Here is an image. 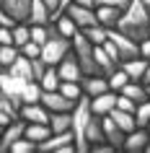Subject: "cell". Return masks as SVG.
I'll use <instances>...</instances> for the list:
<instances>
[{"mask_svg":"<svg viewBox=\"0 0 150 153\" xmlns=\"http://www.w3.org/2000/svg\"><path fill=\"white\" fill-rule=\"evenodd\" d=\"M117 29L134 42H142L145 36H150V10H148V5L142 0H129L127 8L122 10L119 21H117Z\"/></svg>","mask_w":150,"mask_h":153,"instance_id":"obj_1","label":"cell"},{"mask_svg":"<svg viewBox=\"0 0 150 153\" xmlns=\"http://www.w3.org/2000/svg\"><path fill=\"white\" fill-rule=\"evenodd\" d=\"M91 96H83L78 99V104L72 109V135H75V153H88V140H86V125L91 120Z\"/></svg>","mask_w":150,"mask_h":153,"instance_id":"obj_2","label":"cell"},{"mask_svg":"<svg viewBox=\"0 0 150 153\" xmlns=\"http://www.w3.org/2000/svg\"><path fill=\"white\" fill-rule=\"evenodd\" d=\"M70 42H72V52H75V57H78L80 68H83V75L98 73V65H96V57H93V42L88 39L80 29L70 36Z\"/></svg>","mask_w":150,"mask_h":153,"instance_id":"obj_3","label":"cell"},{"mask_svg":"<svg viewBox=\"0 0 150 153\" xmlns=\"http://www.w3.org/2000/svg\"><path fill=\"white\" fill-rule=\"evenodd\" d=\"M65 13L75 21V26H78L80 31H83V29H91V26L98 24V18H96V8H88V5H80V3H70Z\"/></svg>","mask_w":150,"mask_h":153,"instance_id":"obj_4","label":"cell"},{"mask_svg":"<svg viewBox=\"0 0 150 153\" xmlns=\"http://www.w3.org/2000/svg\"><path fill=\"white\" fill-rule=\"evenodd\" d=\"M41 104L47 106L49 112H72L75 109V99H67L62 91H41Z\"/></svg>","mask_w":150,"mask_h":153,"instance_id":"obj_5","label":"cell"},{"mask_svg":"<svg viewBox=\"0 0 150 153\" xmlns=\"http://www.w3.org/2000/svg\"><path fill=\"white\" fill-rule=\"evenodd\" d=\"M55 68H57V73H60L62 81H83V68H80V62H78V57H75L72 49L55 65Z\"/></svg>","mask_w":150,"mask_h":153,"instance_id":"obj_6","label":"cell"},{"mask_svg":"<svg viewBox=\"0 0 150 153\" xmlns=\"http://www.w3.org/2000/svg\"><path fill=\"white\" fill-rule=\"evenodd\" d=\"M24 130H26V120L16 117L13 122H8L3 127V135H0V153H8V148L16 143L18 137H24Z\"/></svg>","mask_w":150,"mask_h":153,"instance_id":"obj_7","label":"cell"},{"mask_svg":"<svg viewBox=\"0 0 150 153\" xmlns=\"http://www.w3.org/2000/svg\"><path fill=\"white\" fill-rule=\"evenodd\" d=\"M3 10H5L16 24H29L31 0H3Z\"/></svg>","mask_w":150,"mask_h":153,"instance_id":"obj_8","label":"cell"},{"mask_svg":"<svg viewBox=\"0 0 150 153\" xmlns=\"http://www.w3.org/2000/svg\"><path fill=\"white\" fill-rule=\"evenodd\" d=\"M18 117L26 122H44L49 125V109L41 101H34V104H21L18 106Z\"/></svg>","mask_w":150,"mask_h":153,"instance_id":"obj_9","label":"cell"},{"mask_svg":"<svg viewBox=\"0 0 150 153\" xmlns=\"http://www.w3.org/2000/svg\"><path fill=\"white\" fill-rule=\"evenodd\" d=\"M148 143H150L148 127H134L132 132H127V135H124V143H122V148H124V151H129V153H142Z\"/></svg>","mask_w":150,"mask_h":153,"instance_id":"obj_10","label":"cell"},{"mask_svg":"<svg viewBox=\"0 0 150 153\" xmlns=\"http://www.w3.org/2000/svg\"><path fill=\"white\" fill-rule=\"evenodd\" d=\"M67 143H75L72 130H65V132H52L47 140H41V143L36 145V151H41V153H55V151H60V148H62V145H67Z\"/></svg>","mask_w":150,"mask_h":153,"instance_id":"obj_11","label":"cell"},{"mask_svg":"<svg viewBox=\"0 0 150 153\" xmlns=\"http://www.w3.org/2000/svg\"><path fill=\"white\" fill-rule=\"evenodd\" d=\"M80 86H83V94H86V96H91V99L98 96V94H103V91H111V88H109V78H106V75H101V73L83 75Z\"/></svg>","mask_w":150,"mask_h":153,"instance_id":"obj_12","label":"cell"},{"mask_svg":"<svg viewBox=\"0 0 150 153\" xmlns=\"http://www.w3.org/2000/svg\"><path fill=\"white\" fill-rule=\"evenodd\" d=\"M150 60H145V57H129V60H122L119 62V68L129 75V81H142V75H145V70H148Z\"/></svg>","mask_w":150,"mask_h":153,"instance_id":"obj_13","label":"cell"},{"mask_svg":"<svg viewBox=\"0 0 150 153\" xmlns=\"http://www.w3.org/2000/svg\"><path fill=\"white\" fill-rule=\"evenodd\" d=\"M117 106V91H103V94H98V96L91 99V112L93 114H109L111 109Z\"/></svg>","mask_w":150,"mask_h":153,"instance_id":"obj_14","label":"cell"},{"mask_svg":"<svg viewBox=\"0 0 150 153\" xmlns=\"http://www.w3.org/2000/svg\"><path fill=\"white\" fill-rule=\"evenodd\" d=\"M124 130L119 127L117 122L111 120L109 114H103V137H106V143H111L114 148H122V143H124Z\"/></svg>","mask_w":150,"mask_h":153,"instance_id":"obj_15","label":"cell"},{"mask_svg":"<svg viewBox=\"0 0 150 153\" xmlns=\"http://www.w3.org/2000/svg\"><path fill=\"white\" fill-rule=\"evenodd\" d=\"M86 140H88V145L106 140V137H103V117L101 114H91V120H88V125H86Z\"/></svg>","mask_w":150,"mask_h":153,"instance_id":"obj_16","label":"cell"},{"mask_svg":"<svg viewBox=\"0 0 150 153\" xmlns=\"http://www.w3.org/2000/svg\"><path fill=\"white\" fill-rule=\"evenodd\" d=\"M49 135H52V127H49V125H44V122H26L24 137H29V140H34L36 145H39L41 140H47Z\"/></svg>","mask_w":150,"mask_h":153,"instance_id":"obj_17","label":"cell"},{"mask_svg":"<svg viewBox=\"0 0 150 153\" xmlns=\"http://www.w3.org/2000/svg\"><path fill=\"white\" fill-rule=\"evenodd\" d=\"M96 8V18H98V24L101 26H117L119 16H122V8H114V5H93Z\"/></svg>","mask_w":150,"mask_h":153,"instance_id":"obj_18","label":"cell"},{"mask_svg":"<svg viewBox=\"0 0 150 153\" xmlns=\"http://www.w3.org/2000/svg\"><path fill=\"white\" fill-rule=\"evenodd\" d=\"M93 57H96V65H98V73H101V75H111V73L119 68V65L106 55V49H103L101 44H93Z\"/></svg>","mask_w":150,"mask_h":153,"instance_id":"obj_19","label":"cell"},{"mask_svg":"<svg viewBox=\"0 0 150 153\" xmlns=\"http://www.w3.org/2000/svg\"><path fill=\"white\" fill-rule=\"evenodd\" d=\"M49 127L52 132L72 130V112H49Z\"/></svg>","mask_w":150,"mask_h":153,"instance_id":"obj_20","label":"cell"},{"mask_svg":"<svg viewBox=\"0 0 150 153\" xmlns=\"http://www.w3.org/2000/svg\"><path fill=\"white\" fill-rule=\"evenodd\" d=\"M109 117L117 122L124 132H132V130L137 127V122H134V112H124V109H117V106H114V109L109 112Z\"/></svg>","mask_w":150,"mask_h":153,"instance_id":"obj_21","label":"cell"},{"mask_svg":"<svg viewBox=\"0 0 150 153\" xmlns=\"http://www.w3.org/2000/svg\"><path fill=\"white\" fill-rule=\"evenodd\" d=\"M119 94H124V96L132 99L134 104H140V101H145V99H148V86H145L142 81H129L124 88L119 91Z\"/></svg>","mask_w":150,"mask_h":153,"instance_id":"obj_22","label":"cell"},{"mask_svg":"<svg viewBox=\"0 0 150 153\" xmlns=\"http://www.w3.org/2000/svg\"><path fill=\"white\" fill-rule=\"evenodd\" d=\"M13 75H21V78H26V81H34V70H31V60L26 55H18L16 60H13V65L8 68Z\"/></svg>","mask_w":150,"mask_h":153,"instance_id":"obj_23","label":"cell"},{"mask_svg":"<svg viewBox=\"0 0 150 153\" xmlns=\"http://www.w3.org/2000/svg\"><path fill=\"white\" fill-rule=\"evenodd\" d=\"M41 88L44 91H57L60 88V83H62V78H60V73H57L55 65H47V70H44V75L39 78Z\"/></svg>","mask_w":150,"mask_h":153,"instance_id":"obj_24","label":"cell"},{"mask_svg":"<svg viewBox=\"0 0 150 153\" xmlns=\"http://www.w3.org/2000/svg\"><path fill=\"white\" fill-rule=\"evenodd\" d=\"M41 83L39 81H29L24 86V94H21V104H34V101H41Z\"/></svg>","mask_w":150,"mask_h":153,"instance_id":"obj_25","label":"cell"},{"mask_svg":"<svg viewBox=\"0 0 150 153\" xmlns=\"http://www.w3.org/2000/svg\"><path fill=\"white\" fill-rule=\"evenodd\" d=\"M55 26H57V31L62 34V36H67V39H70L72 34L78 31V26H75V21H72V18L67 16V13H60V16L55 18Z\"/></svg>","mask_w":150,"mask_h":153,"instance_id":"obj_26","label":"cell"},{"mask_svg":"<svg viewBox=\"0 0 150 153\" xmlns=\"http://www.w3.org/2000/svg\"><path fill=\"white\" fill-rule=\"evenodd\" d=\"M18 55H21V49L16 44H0V68H10Z\"/></svg>","mask_w":150,"mask_h":153,"instance_id":"obj_27","label":"cell"},{"mask_svg":"<svg viewBox=\"0 0 150 153\" xmlns=\"http://www.w3.org/2000/svg\"><path fill=\"white\" fill-rule=\"evenodd\" d=\"M134 122H137V127H148V122H150V96L134 106Z\"/></svg>","mask_w":150,"mask_h":153,"instance_id":"obj_28","label":"cell"},{"mask_svg":"<svg viewBox=\"0 0 150 153\" xmlns=\"http://www.w3.org/2000/svg\"><path fill=\"white\" fill-rule=\"evenodd\" d=\"M83 34H86L93 44H103V42L109 39V29H106V26H101V24L91 26V29H83Z\"/></svg>","mask_w":150,"mask_h":153,"instance_id":"obj_29","label":"cell"},{"mask_svg":"<svg viewBox=\"0 0 150 153\" xmlns=\"http://www.w3.org/2000/svg\"><path fill=\"white\" fill-rule=\"evenodd\" d=\"M29 39H31V26L29 24H16L13 26V44H16L18 49L24 47Z\"/></svg>","mask_w":150,"mask_h":153,"instance_id":"obj_30","label":"cell"},{"mask_svg":"<svg viewBox=\"0 0 150 153\" xmlns=\"http://www.w3.org/2000/svg\"><path fill=\"white\" fill-rule=\"evenodd\" d=\"M106 78H109V88H111V91H117V94L124 88L127 83H129V75H127L122 68H117V70L111 73V75H106Z\"/></svg>","mask_w":150,"mask_h":153,"instance_id":"obj_31","label":"cell"},{"mask_svg":"<svg viewBox=\"0 0 150 153\" xmlns=\"http://www.w3.org/2000/svg\"><path fill=\"white\" fill-rule=\"evenodd\" d=\"M60 91H62L67 99H75V101L83 96V86H80V81H62V83H60Z\"/></svg>","mask_w":150,"mask_h":153,"instance_id":"obj_32","label":"cell"},{"mask_svg":"<svg viewBox=\"0 0 150 153\" xmlns=\"http://www.w3.org/2000/svg\"><path fill=\"white\" fill-rule=\"evenodd\" d=\"M34 151H36V143L29 140V137H18L16 143L8 148V153H34Z\"/></svg>","mask_w":150,"mask_h":153,"instance_id":"obj_33","label":"cell"},{"mask_svg":"<svg viewBox=\"0 0 150 153\" xmlns=\"http://www.w3.org/2000/svg\"><path fill=\"white\" fill-rule=\"evenodd\" d=\"M21 55H26V57H39V55H41V44H36L34 39H29L24 47H21Z\"/></svg>","mask_w":150,"mask_h":153,"instance_id":"obj_34","label":"cell"},{"mask_svg":"<svg viewBox=\"0 0 150 153\" xmlns=\"http://www.w3.org/2000/svg\"><path fill=\"white\" fill-rule=\"evenodd\" d=\"M101 47L103 49H106V55H109L111 57V60H114V62H122V55H119V49H117V44H114V42H111V39H106V42H103V44H101Z\"/></svg>","mask_w":150,"mask_h":153,"instance_id":"obj_35","label":"cell"},{"mask_svg":"<svg viewBox=\"0 0 150 153\" xmlns=\"http://www.w3.org/2000/svg\"><path fill=\"white\" fill-rule=\"evenodd\" d=\"M134 101L129 96H124V94H117V109H124V112H134Z\"/></svg>","mask_w":150,"mask_h":153,"instance_id":"obj_36","label":"cell"},{"mask_svg":"<svg viewBox=\"0 0 150 153\" xmlns=\"http://www.w3.org/2000/svg\"><path fill=\"white\" fill-rule=\"evenodd\" d=\"M0 44H13V29L10 26H0Z\"/></svg>","mask_w":150,"mask_h":153,"instance_id":"obj_37","label":"cell"},{"mask_svg":"<svg viewBox=\"0 0 150 153\" xmlns=\"http://www.w3.org/2000/svg\"><path fill=\"white\" fill-rule=\"evenodd\" d=\"M140 57L150 60V36H145V39L140 42Z\"/></svg>","mask_w":150,"mask_h":153,"instance_id":"obj_38","label":"cell"},{"mask_svg":"<svg viewBox=\"0 0 150 153\" xmlns=\"http://www.w3.org/2000/svg\"><path fill=\"white\" fill-rule=\"evenodd\" d=\"M13 120H16L13 114H8V112H3V109H0V127H5V125H8V122H13Z\"/></svg>","mask_w":150,"mask_h":153,"instance_id":"obj_39","label":"cell"},{"mask_svg":"<svg viewBox=\"0 0 150 153\" xmlns=\"http://www.w3.org/2000/svg\"><path fill=\"white\" fill-rule=\"evenodd\" d=\"M44 3H47V8L52 10V18L57 16V8H60V0H44Z\"/></svg>","mask_w":150,"mask_h":153,"instance_id":"obj_40","label":"cell"},{"mask_svg":"<svg viewBox=\"0 0 150 153\" xmlns=\"http://www.w3.org/2000/svg\"><path fill=\"white\" fill-rule=\"evenodd\" d=\"M72 3H80V5H88V8H93L96 0H72Z\"/></svg>","mask_w":150,"mask_h":153,"instance_id":"obj_41","label":"cell"},{"mask_svg":"<svg viewBox=\"0 0 150 153\" xmlns=\"http://www.w3.org/2000/svg\"><path fill=\"white\" fill-rule=\"evenodd\" d=\"M142 83H145V86H150V65H148V70H145V75H142Z\"/></svg>","mask_w":150,"mask_h":153,"instance_id":"obj_42","label":"cell"},{"mask_svg":"<svg viewBox=\"0 0 150 153\" xmlns=\"http://www.w3.org/2000/svg\"><path fill=\"white\" fill-rule=\"evenodd\" d=\"M148 135H150V122H148Z\"/></svg>","mask_w":150,"mask_h":153,"instance_id":"obj_43","label":"cell"},{"mask_svg":"<svg viewBox=\"0 0 150 153\" xmlns=\"http://www.w3.org/2000/svg\"><path fill=\"white\" fill-rule=\"evenodd\" d=\"M0 135H3V127H0Z\"/></svg>","mask_w":150,"mask_h":153,"instance_id":"obj_44","label":"cell"},{"mask_svg":"<svg viewBox=\"0 0 150 153\" xmlns=\"http://www.w3.org/2000/svg\"><path fill=\"white\" fill-rule=\"evenodd\" d=\"M0 5H3V0H0Z\"/></svg>","mask_w":150,"mask_h":153,"instance_id":"obj_45","label":"cell"}]
</instances>
